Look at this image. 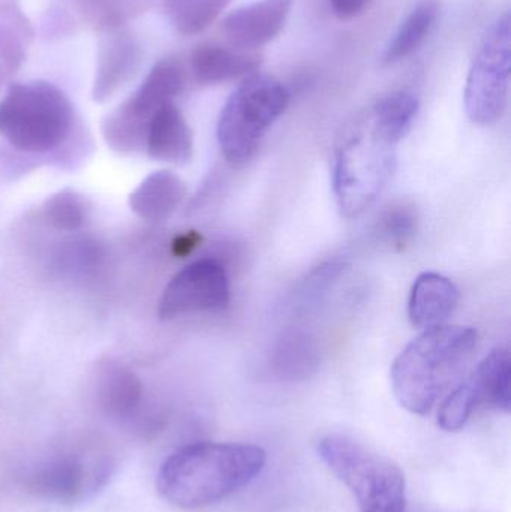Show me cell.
I'll return each mask as SVG.
<instances>
[{
	"label": "cell",
	"mask_w": 511,
	"mask_h": 512,
	"mask_svg": "<svg viewBox=\"0 0 511 512\" xmlns=\"http://www.w3.org/2000/svg\"><path fill=\"white\" fill-rule=\"evenodd\" d=\"M317 451L360 512H407V481L398 463L345 433L321 436Z\"/></svg>",
	"instance_id": "4"
},
{
	"label": "cell",
	"mask_w": 511,
	"mask_h": 512,
	"mask_svg": "<svg viewBox=\"0 0 511 512\" xmlns=\"http://www.w3.org/2000/svg\"><path fill=\"white\" fill-rule=\"evenodd\" d=\"M440 11V0H420L390 39L383 54L384 65H395L416 53L434 30Z\"/></svg>",
	"instance_id": "20"
},
{
	"label": "cell",
	"mask_w": 511,
	"mask_h": 512,
	"mask_svg": "<svg viewBox=\"0 0 511 512\" xmlns=\"http://www.w3.org/2000/svg\"><path fill=\"white\" fill-rule=\"evenodd\" d=\"M98 33L92 99L104 104L135 77L143 62V47L126 26Z\"/></svg>",
	"instance_id": "11"
},
{
	"label": "cell",
	"mask_w": 511,
	"mask_h": 512,
	"mask_svg": "<svg viewBox=\"0 0 511 512\" xmlns=\"http://www.w3.org/2000/svg\"><path fill=\"white\" fill-rule=\"evenodd\" d=\"M39 492L59 501H72L83 492L86 472L75 459H60L51 463L36 478Z\"/></svg>",
	"instance_id": "23"
},
{
	"label": "cell",
	"mask_w": 511,
	"mask_h": 512,
	"mask_svg": "<svg viewBox=\"0 0 511 512\" xmlns=\"http://www.w3.org/2000/svg\"><path fill=\"white\" fill-rule=\"evenodd\" d=\"M511 78V17L501 14L477 47L464 90L468 119L479 126L497 123L509 102Z\"/></svg>",
	"instance_id": "8"
},
{
	"label": "cell",
	"mask_w": 511,
	"mask_h": 512,
	"mask_svg": "<svg viewBox=\"0 0 511 512\" xmlns=\"http://www.w3.org/2000/svg\"><path fill=\"white\" fill-rule=\"evenodd\" d=\"M231 301L227 268L215 258H201L171 277L158 303L162 321L200 312H221Z\"/></svg>",
	"instance_id": "9"
},
{
	"label": "cell",
	"mask_w": 511,
	"mask_h": 512,
	"mask_svg": "<svg viewBox=\"0 0 511 512\" xmlns=\"http://www.w3.org/2000/svg\"><path fill=\"white\" fill-rule=\"evenodd\" d=\"M398 144L375 131L368 117L351 126L335 150L333 192L342 215H363L386 188Z\"/></svg>",
	"instance_id": "5"
},
{
	"label": "cell",
	"mask_w": 511,
	"mask_h": 512,
	"mask_svg": "<svg viewBox=\"0 0 511 512\" xmlns=\"http://www.w3.org/2000/svg\"><path fill=\"white\" fill-rule=\"evenodd\" d=\"M291 8L293 0H257L230 12L222 20V33L233 48L255 51L282 32Z\"/></svg>",
	"instance_id": "12"
},
{
	"label": "cell",
	"mask_w": 511,
	"mask_h": 512,
	"mask_svg": "<svg viewBox=\"0 0 511 512\" xmlns=\"http://www.w3.org/2000/svg\"><path fill=\"white\" fill-rule=\"evenodd\" d=\"M144 153L156 162L188 164L194 155V137L185 116L174 102L153 116L147 131Z\"/></svg>",
	"instance_id": "15"
},
{
	"label": "cell",
	"mask_w": 511,
	"mask_h": 512,
	"mask_svg": "<svg viewBox=\"0 0 511 512\" xmlns=\"http://www.w3.org/2000/svg\"><path fill=\"white\" fill-rule=\"evenodd\" d=\"M266 462V451L257 445L195 442L162 463L156 489L168 504L198 510L248 486L263 472Z\"/></svg>",
	"instance_id": "1"
},
{
	"label": "cell",
	"mask_w": 511,
	"mask_h": 512,
	"mask_svg": "<svg viewBox=\"0 0 511 512\" xmlns=\"http://www.w3.org/2000/svg\"><path fill=\"white\" fill-rule=\"evenodd\" d=\"M290 98L281 81L258 74L231 93L216 128L222 155L230 164H246L255 155L266 132L287 111Z\"/></svg>",
	"instance_id": "6"
},
{
	"label": "cell",
	"mask_w": 511,
	"mask_h": 512,
	"mask_svg": "<svg viewBox=\"0 0 511 512\" xmlns=\"http://www.w3.org/2000/svg\"><path fill=\"white\" fill-rule=\"evenodd\" d=\"M345 267H347V264L344 261L335 259V261L324 262L320 267L315 268L300 285V300L303 303L317 300L318 295L324 294V291H327L336 282V279L344 273Z\"/></svg>",
	"instance_id": "26"
},
{
	"label": "cell",
	"mask_w": 511,
	"mask_h": 512,
	"mask_svg": "<svg viewBox=\"0 0 511 512\" xmlns=\"http://www.w3.org/2000/svg\"><path fill=\"white\" fill-rule=\"evenodd\" d=\"M33 35L32 24L15 3H0V89L23 65Z\"/></svg>",
	"instance_id": "19"
},
{
	"label": "cell",
	"mask_w": 511,
	"mask_h": 512,
	"mask_svg": "<svg viewBox=\"0 0 511 512\" xmlns=\"http://www.w3.org/2000/svg\"><path fill=\"white\" fill-rule=\"evenodd\" d=\"M480 406L509 414L511 408V360L507 348H495L477 369L444 400L447 417L467 424Z\"/></svg>",
	"instance_id": "10"
},
{
	"label": "cell",
	"mask_w": 511,
	"mask_h": 512,
	"mask_svg": "<svg viewBox=\"0 0 511 512\" xmlns=\"http://www.w3.org/2000/svg\"><path fill=\"white\" fill-rule=\"evenodd\" d=\"M96 397L107 414L123 418L138 408L143 385L138 376L123 364L113 360L99 363L95 376Z\"/></svg>",
	"instance_id": "17"
},
{
	"label": "cell",
	"mask_w": 511,
	"mask_h": 512,
	"mask_svg": "<svg viewBox=\"0 0 511 512\" xmlns=\"http://www.w3.org/2000/svg\"><path fill=\"white\" fill-rule=\"evenodd\" d=\"M477 339V331L464 325L423 330L396 357L390 370L399 405L414 415L431 414L473 357Z\"/></svg>",
	"instance_id": "2"
},
{
	"label": "cell",
	"mask_w": 511,
	"mask_h": 512,
	"mask_svg": "<svg viewBox=\"0 0 511 512\" xmlns=\"http://www.w3.org/2000/svg\"><path fill=\"white\" fill-rule=\"evenodd\" d=\"M459 289L449 277L425 271L417 277L408 300V318L420 330L446 324L459 303Z\"/></svg>",
	"instance_id": "13"
},
{
	"label": "cell",
	"mask_w": 511,
	"mask_h": 512,
	"mask_svg": "<svg viewBox=\"0 0 511 512\" xmlns=\"http://www.w3.org/2000/svg\"><path fill=\"white\" fill-rule=\"evenodd\" d=\"M87 213L89 209L83 195L72 189L56 192L42 207L45 222L54 230L65 233H74L83 228L87 221Z\"/></svg>",
	"instance_id": "24"
},
{
	"label": "cell",
	"mask_w": 511,
	"mask_h": 512,
	"mask_svg": "<svg viewBox=\"0 0 511 512\" xmlns=\"http://www.w3.org/2000/svg\"><path fill=\"white\" fill-rule=\"evenodd\" d=\"M233 0H164L171 26L183 36L204 32Z\"/></svg>",
	"instance_id": "22"
},
{
	"label": "cell",
	"mask_w": 511,
	"mask_h": 512,
	"mask_svg": "<svg viewBox=\"0 0 511 512\" xmlns=\"http://www.w3.org/2000/svg\"><path fill=\"white\" fill-rule=\"evenodd\" d=\"M188 84V69L177 57L159 60L137 92L104 117L102 138L113 152L134 155L144 152L153 116L171 104Z\"/></svg>",
	"instance_id": "7"
},
{
	"label": "cell",
	"mask_w": 511,
	"mask_h": 512,
	"mask_svg": "<svg viewBox=\"0 0 511 512\" xmlns=\"http://www.w3.org/2000/svg\"><path fill=\"white\" fill-rule=\"evenodd\" d=\"M201 236L197 233H188L180 236L174 242L173 251L177 256H186L191 254L198 245H200Z\"/></svg>",
	"instance_id": "28"
},
{
	"label": "cell",
	"mask_w": 511,
	"mask_h": 512,
	"mask_svg": "<svg viewBox=\"0 0 511 512\" xmlns=\"http://www.w3.org/2000/svg\"><path fill=\"white\" fill-rule=\"evenodd\" d=\"M80 128L68 96L48 81L12 83L0 101V137L18 152L53 158Z\"/></svg>",
	"instance_id": "3"
},
{
	"label": "cell",
	"mask_w": 511,
	"mask_h": 512,
	"mask_svg": "<svg viewBox=\"0 0 511 512\" xmlns=\"http://www.w3.org/2000/svg\"><path fill=\"white\" fill-rule=\"evenodd\" d=\"M372 0H330V6H332L333 12L336 17L341 20H351V18L357 17L362 14Z\"/></svg>",
	"instance_id": "27"
},
{
	"label": "cell",
	"mask_w": 511,
	"mask_h": 512,
	"mask_svg": "<svg viewBox=\"0 0 511 512\" xmlns=\"http://www.w3.org/2000/svg\"><path fill=\"white\" fill-rule=\"evenodd\" d=\"M261 56L255 51H242L218 44H201L189 57V71L201 86L227 83L257 74Z\"/></svg>",
	"instance_id": "14"
},
{
	"label": "cell",
	"mask_w": 511,
	"mask_h": 512,
	"mask_svg": "<svg viewBox=\"0 0 511 512\" xmlns=\"http://www.w3.org/2000/svg\"><path fill=\"white\" fill-rule=\"evenodd\" d=\"M419 218L414 207L396 204L381 215L378 236L395 251H404L416 239Z\"/></svg>",
	"instance_id": "25"
},
{
	"label": "cell",
	"mask_w": 511,
	"mask_h": 512,
	"mask_svg": "<svg viewBox=\"0 0 511 512\" xmlns=\"http://www.w3.org/2000/svg\"><path fill=\"white\" fill-rule=\"evenodd\" d=\"M321 363L320 346L312 334L290 330L279 337L272 351V370L285 381H305L317 373Z\"/></svg>",
	"instance_id": "18"
},
{
	"label": "cell",
	"mask_w": 511,
	"mask_h": 512,
	"mask_svg": "<svg viewBox=\"0 0 511 512\" xmlns=\"http://www.w3.org/2000/svg\"><path fill=\"white\" fill-rule=\"evenodd\" d=\"M186 194L185 182L173 171H155L129 195V207L143 221L159 224L177 212Z\"/></svg>",
	"instance_id": "16"
},
{
	"label": "cell",
	"mask_w": 511,
	"mask_h": 512,
	"mask_svg": "<svg viewBox=\"0 0 511 512\" xmlns=\"http://www.w3.org/2000/svg\"><path fill=\"white\" fill-rule=\"evenodd\" d=\"M419 111V96L411 90H398L380 99L368 119L375 131L399 144L413 128Z\"/></svg>",
	"instance_id": "21"
}]
</instances>
